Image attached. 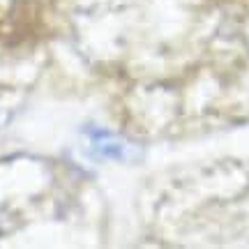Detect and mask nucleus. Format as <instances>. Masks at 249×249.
<instances>
[{
    "mask_svg": "<svg viewBox=\"0 0 249 249\" xmlns=\"http://www.w3.org/2000/svg\"><path fill=\"white\" fill-rule=\"evenodd\" d=\"M86 139H88V152L97 160H118V161H134L139 160V148L132 143L118 139L116 134L99 129V127H88L86 129Z\"/></svg>",
    "mask_w": 249,
    "mask_h": 249,
    "instance_id": "1",
    "label": "nucleus"
}]
</instances>
